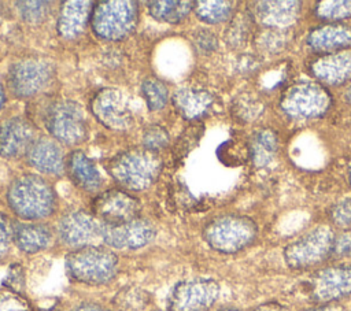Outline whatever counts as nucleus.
I'll list each match as a JSON object with an SVG mask.
<instances>
[{"instance_id": "6", "label": "nucleus", "mask_w": 351, "mask_h": 311, "mask_svg": "<svg viewBox=\"0 0 351 311\" xmlns=\"http://www.w3.org/2000/svg\"><path fill=\"white\" fill-rule=\"evenodd\" d=\"M335 234L330 227L319 226L291 242L284 258L292 269H306L324 262L333 252Z\"/></svg>"}, {"instance_id": "41", "label": "nucleus", "mask_w": 351, "mask_h": 311, "mask_svg": "<svg viewBox=\"0 0 351 311\" xmlns=\"http://www.w3.org/2000/svg\"><path fill=\"white\" fill-rule=\"evenodd\" d=\"M307 311H344V308L337 303H324L322 306L310 308Z\"/></svg>"}, {"instance_id": "28", "label": "nucleus", "mask_w": 351, "mask_h": 311, "mask_svg": "<svg viewBox=\"0 0 351 311\" xmlns=\"http://www.w3.org/2000/svg\"><path fill=\"white\" fill-rule=\"evenodd\" d=\"M251 18L252 16L245 12H240L233 18V21L230 22L225 33V40L228 41L229 45L241 47L247 42L251 34V26H252Z\"/></svg>"}, {"instance_id": "35", "label": "nucleus", "mask_w": 351, "mask_h": 311, "mask_svg": "<svg viewBox=\"0 0 351 311\" xmlns=\"http://www.w3.org/2000/svg\"><path fill=\"white\" fill-rule=\"evenodd\" d=\"M22 18L27 22H40L45 18L49 3L47 1H18Z\"/></svg>"}, {"instance_id": "12", "label": "nucleus", "mask_w": 351, "mask_h": 311, "mask_svg": "<svg viewBox=\"0 0 351 311\" xmlns=\"http://www.w3.org/2000/svg\"><path fill=\"white\" fill-rule=\"evenodd\" d=\"M92 210L104 223L119 225L137 218L140 212V203L136 197L123 190L110 189L100 193L93 200Z\"/></svg>"}, {"instance_id": "15", "label": "nucleus", "mask_w": 351, "mask_h": 311, "mask_svg": "<svg viewBox=\"0 0 351 311\" xmlns=\"http://www.w3.org/2000/svg\"><path fill=\"white\" fill-rule=\"evenodd\" d=\"M59 234L67 245L82 248L101 238V225L89 214L75 211L60 219Z\"/></svg>"}, {"instance_id": "25", "label": "nucleus", "mask_w": 351, "mask_h": 311, "mask_svg": "<svg viewBox=\"0 0 351 311\" xmlns=\"http://www.w3.org/2000/svg\"><path fill=\"white\" fill-rule=\"evenodd\" d=\"M192 1H149V14L159 22L178 23L192 10Z\"/></svg>"}, {"instance_id": "1", "label": "nucleus", "mask_w": 351, "mask_h": 311, "mask_svg": "<svg viewBox=\"0 0 351 311\" xmlns=\"http://www.w3.org/2000/svg\"><path fill=\"white\" fill-rule=\"evenodd\" d=\"M162 171V159L149 149H129L117 155L108 164V173L118 185L130 190L149 188Z\"/></svg>"}, {"instance_id": "24", "label": "nucleus", "mask_w": 351, "mask_h": 311, "mask_svg": "<svg viewBox=\"0 0 351 311\" xmlns=\"http://www.w3.org/2000/svg\"><path fill=\"white\" fill-rule=\"evenodd\" d=\"M51 230L38 223H23L14 230L16 245L26 253H34L47 248L51 242Z\"/></svg>"}, {"instance_id": "4", "label": "nucleus", "mask_w": 351, "mask_h": 311, "mask_svg": "<svg viewBox=\"0 0 351 311\" xmlns=\"http://www.w3.org/2000/svg\"><path fill=\"white\" fill-rule=\"evenodd\" d=\"M203 236L213 249L233 253L255 240L256 225L244 215H222L206 225Z\"/></svg>"}, {"instance_id": "37", "label": "nucleus", "mask_w": 351, "mask_h": 311, "mask_svg": "<svg viewBox=\"0 0 351 311\" xmlns=\"http://www.w3.org/2000/svg\"><path fill=\"white\" fill-rule=\"evenodd\" d=\"M330 218L333 223L340 227L351 226V199H344L330 208Z\"/></svg>"}, {"instance_id": "18", "label": "nucleus", "mask_w": 351, "mask_h": 311, "mask_svg": "<svg viewBox=\"0 0 351 311\" xmlns=\"http://www.w3.org/2000/svg\"><path fill=\"white\" fill-rule=\"evenodd\" d=\"M307 45L315 52H335L351 44V27L341 23H329L313 29L307 36Z\"/></svg>"}, {"instance_id": "9", "label": "nucleus", "mask_w": 351, "mask_h": 311, "mask_svg": "<svg viewBox=\"0 0 351 311\" xmlns=\"http://www.w3.org/2000/svg\"><path fill=\"white\" fill-rule=\"evenodd\" d=\"M218 295L219 285L214 279H185L171 290L169 311H208L217 301Z\"/></svg>"}, {"instance_id": "27", "label": "nucleus", "mask_w": 351, "mask_h": 311, "mask_svg": "<svg viewBox=\"0 0 351 311\" xmlns=\"http://www.w3.org/2000/svg\"><path fill=\"white\" fill-rule=\"evenodd\" d=\"M233 3L230 1H196V15L207 23H219L230 18Z\"/></svg>"}, {"instance_id": "2", "label": "nucleus", "mask_w": 351, "mask_h": 311, "mask_svg": "<svg viewBox=\"0 0 351 311\" xmlns=\"http://www.w3.org/2000/svg\"><path fill=\"white\" fill-rule=\"evenodd\" d=\"M12 211L25 219H41L52 214L55 193L38 175L25 174L15 178L7 195Z\"/></svg>"}, {"instance_id": "16", "label": "nucleus", "mask_w": 351, "mask_h": 311, "mask_svg": "<svg viewBox=\"0 0 351 311\" xmlns=\"http://www.w3.org/2000/svg\"><path fill=\"white\" fill-rule=\"evenodd\" d=\"M311 73L319 82L328 85H340L351 81V49L324 53L310 64Z\"/></svg>"}, {"instance_id": "3", "label": "nucleus", "mask_w": 351, "mask_h": 311, "mask_svg": "<svg viewBox=\"0 0 351 311\" xmlns=\"http://www.w3.org/2000/svg\"><path fill=\"white\" fill-rule=\"evenodd\" d=\"M69 275L82 284L101 285L112 279L118 269L115 253L107 248L88 245L66 256Z\"/></svg>"}, {"instance_id": "42", "label": "nucleus", "mask_w": 351, "mask_h": 311, "mask_svg": "<svg viewBox=\"0 0 351 311\" xmlns=\"http://www.w3.org/2000/svg\"><path fill=\"white\" fill-rule=\"evenodd\" d=\"M73 311H110L99 304H93V303H84V304H80L78 307H75Z\"/></svg>"}, {"instance_id": "17", "label": "nucleus", "mask_w": 351, "mask_h": 311, "mask_svg": "<svg viewBox=\"0 0 351 311\" xmlns=\"http://www.w3.org/2000/svg\"><path fill=\"white\" fill-rule=\"evenodd\" d=\"M33 125L21 116L8 119L0 126V155L15 158L27 152L34 141Z\"/></svg>"}, {"instance_id": "43", "label": "nucleus", "mask_w": 351, "mask_h": 311, "mask_svg": "<svg viewBox=\"0 0 351 311\" xmlns=\"http://www.w3.org/2000/svg\"><path fill=\"white\" fill-rule=\"evenodd\" d=\"M254 311H288L285 307L280 306L278 303H267L263 306H259L258 308H255Z\"/></svg>"}, {"instance_id": "34", "label": "nucleus", "mask_w": 351, "mask_h": 311, "mask_svg": "<svg viewBox=\"0 0 351 311\" xmlns=\"http://www.w3.org/2000/svg\"><path fill=\"white\" fill-rule=\"evenodd\" d=\"M0 311H32V307L23 296L5 289L0 290Z\"/></svg>"}, {"instance_id": "29", "label": "nucleus", "mask_w": 351, "mask_h": 311, "mask_svg": "<svg viewBox=\"0 0 351 311\" xmlns=\"http://www.w3.org/2000/svg\"><path fill=\"white\" fill-rule=\"evenodd\" d=\"M265 110L263 101L251 93L240 95L233 103V111L241 121H254Z\"/></svg>"}, {"instance_id": "23", "label": "nucleus", "mask_w": 351, "mask_h": 311, "mask_svg": "<svg viewBox=\"0 0 351 311\" xmlns=\"http://www.w3.org/2000/svg\"><path fill=\"white\" fill-rule=\"evenodd\" d=\"M67 170L70 178L80 188L85 190H96L100 186L99 171L96 170L90 159H88L86 155L81 151H75L69 156Z\"/></svg>"}, {"instance_id": "8", "label": "nucleus", "mask_w": 351, "mask_h": 311, "mask_svg": "<svg viewBox=\"0 0 351 311\" xmlns=\"http://www.w3.org/2000/svg\"><path fill=\"white\" fill-rule=\"evenodd\" d=\"M332 104L330 93L317 82H299L287 89L281 99V108L292 118H317L324 115Z\"/></svg>"}, {"instance_id": "39", "label": "nucleus", "mask_w": 351, "mask_h": 311, "mask_svg": "<svg viewBox=\"0 0 351 311\" xmlns=\"http://www.w3.org/2000/svg\"><path fill=\"white\" fill-rule=\"evenodd\" d=\"M12 238V227L10 221L0 214V258L8 251Z\"/></svg>"}, {"instance_id": "40", "label": "nucleus", "mask_w": 351, "mask_h": 311, "mask_svg": "<svg viewBox=\"0 0 351 311\" xmlns=\"http://www.w3.org/2000/svg\"><path fill=\"white\" fill-rule=\"evenodd\" d=\"M333 252L340 256L351 255V233H343L335 237Z\"/></svg>"}, {"instance_id": "11", "label": "nucleus", "mask_w": 351, "mask_h": 311, "mask_svg": "<svg viewBox=\"0 0 351 311\" xmlns=\"http://www.w3.org/2000/svg\"><path fill=\"white\" fill-rule=\"evenodd\" d=\"M308 293L319 303L351 297V266H332L317 271L308 281Z\"/></svg>"}, {"instance_id": "22", "label": "nucleus", "mask_w": 351, "mask_h": 311, "mask_svg": "<svg viewBox=\"0 0 351 311\" xmlns=\"http://www.w3.org/2000/svg\"><path fill=\"white\" fill-rule=\"evenodd\" d=\"M213 95L202 89H180L173 97L176 110L185 119H197L208 112L213 105Z\"/></svg>"}, {"instance_id": "7", "label": "nucleus", "mask_w": 351, "mask_h": 311, "mask_svg": "<svg viewBox=\"0 0 351 311\" xmlns=\"http://www.w3.org/2000/svg\"><path fill=\"white\" fill-rule=\"evenodd\" d=\"M45 126L56 140L67 145L82 142L88 134L85 112L78 103L71 100L52 104L45 116Z\"/></svg>"}, {"instance_id": "13", "label": "nucleus", "mask_w": 351, "mask_h": 311, "mask_svg": "<svg viewBox=\"0 0 351 311\" xmlns=\"http://www.w3.org/2000/svg\"><path fill=\"white\" fill-rule=\"evenodd\" d=\"M90 108L96 119L108 129L123 130L132 125L129 103L118 89H103L93 97Z\"/></svg>"}, {"instance_id": "19", "label": "nucleus", "mask_w": 351, "mask_h": 311, "mask_svg": "<svg viewBox=\"0 0 351 311\" xmlns=\"http://www.w3.org/2000/svg\"><path fill=\"white\" fill-rule=\"evenodd\" d=\"M26 153L29 163L40 171L59 174L64 169L63 152L60 147L51 138H36Z\"/></svg>"}, {"instance_id": "26", "label": "nucleus", "mask_w": 351, "mask_h": 311, "mask_svg": "<svg viewBox=\"0 0 351 311\" xmlns=\"http://www.w3.org/2000/svg\"><path fill=\"white\" fill-rule=\"evenodd\" d=\"M278 148V140L277 134L270 130H259L251 137L250 142V151L251 158L256 164H265L273 159Z\"/></svg>"}, {"instance_id": "45", "label": "nucleus", "mask_w": 351, "mask_h": 311, "mask_svg": "<svg viewBox=\"0 0 351 311\" xmlns=\"http://www.w3.org/2000/svg\"><path fill=\"white\" fill-rule=\"evenodd\" d=\"M346 97H347V101L351 103V86L348 88V90H347V93H346Z\"/></svg>"}, {"instance_id": "14", "label": "nucleus", "mask_w": 351, "mask_h": 311, "mask_svg": "<svg viewBox=\"0 0 351 311\" xmlns=\"http://www.w3.org/2000/svg\"><path fill=\"white\" fill-rule=\"evenodd\" d=\"M154 225L147 219L136 218L119 225H101V240L118 249H137L152 241Z\"/></svg>"}, {"instance_id": "46", "label": "nucleus", "mask_w": 351, "mask_h": 311, "mask_svg": "<svg viewBox=\"0 0 351 311\" xmlns=\"http://www.w3.org/2000/svg\"><path fill=\"white\" fill-rule=\"evenodd\" d=\"M218 311H237L234 308H222V310H218Z\"/></svg>"}, {"instance_id": "10", "label": "nucleus", "mask_w": 351, "mask_h": 311, "mask_svg": "<svg viewBox=\"0 0 351 311\" xmlns=\"http://www.w3.org/2000/svg\"><path fill=\"white\" fill-rule=\"evenodd\" d=\"M52 64L38 58H27L14 63L8 73L11 90L19 97H29L41 92L51 81Z\"/></svg>"}, {"instance_id": "44", "label": "nucleus", "mask_w": 351, "mask_h": 311, "mask_svg": "<svg viewBox=\"0 0 351 311\" xmlns=\"http://www.w3.org/2000/svg\"><path fill=\"white\" fill-rule=\"evenodd\" d=\"M4 100H5V95H4V89H3V86L0 85V108L3 107V104H4Z\"/></svg>"}, {"instance_id": "20", "label": "nucleus", "mask_w": 351, "mask_h": 311, "mask_svg": "<svg viewBox=\"0 0 351 311\" xmlns=\"http://www.w3.org/2000/svg\"><path fill=\"white\" fill-rule=\"evenodd\" d=\"M92 1H64L59 19H58V32L63 38H75L80 36L89 19L92 18Z\"/></svg>"}, {"instance_id": "5", "label": "nucleus", "mask_w": 351, "mask_h": 311, "mask_svg": "<svg viewBox=\"0 0 351 311\" xmlns=\"http://www.w3.org/2000/svg\"><path fill=\"white\" fill-rule=\"evenodd\" d=\"M137 15L136 1H100L92 12V27L103 40H121L133 32Z\"/></svg>"}, {"instance_id": "32", "label": "nucleus", "mask_w": 351, "mask_h": 311, "mask_svg": "<svg viewBox=\"0 0 351 311\" xmlns=\"http://www.w3.org/2000/svg\"><path fill=\"white\" fill-rule=\"evenodd\" d=\"M221 159L225 160H234V163H243L248 158H251L250 144L241 141H228L225 142L218 151Z\"/></svg>"}, {"instance_id": "21", "label": "nucleus", "mask_w": 351, "mask_h": 311, "mask_svg": "<svg viewBox=\"0 0 351 311\" xmlns=\"http://www.w3.org/2000/svg\"><path fill=\"white\" fill-rule=\"evenodd\" d=\"M256 5V18L271 27L288 26L298 21L300 14L299 1H261Z\"/></svg>"}, {"instance_id": "30", "label": "nucleus", "mask_w": 351, "mask_h": 311, "mask_svg": "<svg viewBox=\"0 0 351 311\" xmlns=\"http://www.w3.org/2000/svg\"><path fill=\"white\" fill-rule=\"evenodd\" d=\"M141 89L149 110L156 111L165 107L167 101V89L162 81L156 78H147L144 79Z\"/></svg>"}, {"instance_id": "47", "label": "nucleus", "mask_w": 351, "mask_h": 311, "mask_svg": "<svg viewBox=\"0 0 351 311\" xmlns=\"http://www.w3.org/2000/svg\"><path fill=\"white\" fill-rule=\"evenodd\" d=\"M348 177H350V182H351V164H350V169H348Z\"/></svg>"}, {"instance_id": "33", "label": "nucleus", "mask_w": 351, "mask_h": 311, "mask_svg": "<svg viewBox=\"0 0 351 311\" xmlns=\"http://www.w3.org/2000/svg\"><path fill=\"white\" fill-rule=\"evenodd\" d=\"M143 144L145 149H149L154 152L156 149H162L169 144V133L162 126H158V125L149 126L144 130Z\"/></svg>"}, {"instance_id": "31", "label": "nucleus", "mask_w": 351, "mask_h": 311, "mask_svg": "<svg viewBox=\"0 0 351 311\" xmlns=\"http://www.w3.org/2000/svg\"><path fill=\"white\" fill-rule=\"evenodd\" d=\"M321 19L341 21L351 16V1H321L315 7Z\"/></svg>"}, {"instance_id": "38", "label": "nucleus", "mask_w": 351, "mask_h": 311, "mask_svg": "<svg viewBox=\"0 0 351 311\" xmlns=\"http://www.w3.org/2000/svg\"><path fill=\"white\" fill-rule=\"evenodd\" d=\"M193 42L200 53H210L217 48V38L208 30H197L193 36Z\"/></svg>"}, {"instance_id": "36", "label": "nucleus", "mask_w": 351, "mask_h": 311, "mask_svg": "<svg viewBox=\"0 0 351 311\" xmlns=\"http://www.w3.org/2000/svg\"><path fill=\"white\" fill-rule=\"evenodd\" d=\"M118 304L126 310H140L145 304V296L138 289H125L118 296Z\"/></svg>"}, {"instance_id": "48", "label": "nucleus", "mask_w": 351, "mask_h": 311, "mask_svg": "<svg viewBox=\"0 0 351 311\" xmlns=\"http://www.w3.org/2000/svg\"><path fill=\"white\" fill-rule=\"evenodd\" d=\"M47 311H53V310H47Z\"/></svg>"}]
</instances>
